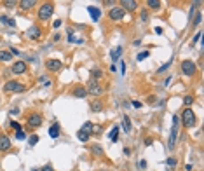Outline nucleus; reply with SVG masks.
I'll use <instances>...</instances> for the list:
<instances>
[{
	"mask_svg": "<svg viewBox=\"0 0 204 171\" xmlns=\"http://www.w3.org/2000/svg\"><path fill=\"white\" fill-rule=\"evenodd\" d=\"M52 12H54V3L52 2H44L38 7V19L40 21H49Z\"/></svg>",
	"mask_w": 204,
	"mask_h": 171,
	"instance_id": "nucleus-1",
	"label": "nucleus"
},
{
	"mask_svg": "<svg viewBox=\"0 0 204 171\" xmlns=\"http://www.w3.org/2000/svg\"><path fill=\"white\" fill-rule=\"evenodd\" d=\"M182 122H183V126H185L187 129H192V128L196 126V114H194V110H192L190 107H187V108L182 112Z\"/></svg>",
	"mask_w": 204,
	"mask_h": 171,
	"instance_id": "nucleus-2",
	"label": "nucleus"
},
{
	"mask_svg": "<svg viewBox=\"0 0 204 171\" xmlns=\"http://www.w3.org/2000/svg\"><path fill=\"white\" fill-rule=\"evenodd\" d=\"M178 128H180V119L178 115H173V128H171V136H169V143L168 147L173 150L176 147V140H178Z\"/></svg>",
	"mask_w": 204,
	"mask_h": 171,
	"instance_id": "nucleus-3",
	"label": "nucleus"
},
{
	"mask_svg": "<svg viewBox=\"0 0 204 171\" xmlns=\"http://www.w3.org/2000/svg\"><path fill=\"white\" fill-rule=\"evenodd\" d=\"M26 89V86L19 80H7L5 86H3V91L5 93H23Z\"/></svg>",
	"mask_w": 204,
	"mask_h": 171,
	"instance_id": "nucleus-4",
	"label": "nucleus"
},
{
	"mask_svg": "<svg viewBox=\"0 0 204 171\" xmlns=\"http://www.w3.org/2000/svg\"><path fill=\"white\" fill-rule=\"evenodd\" d=\"M196 72H197V65L192 59H183L182 61V73L183 75L192 77V75H196Z\"/></svg>",
	"mask_w": 204,
	"mask_h": 171,
	"instance_id": "nucleus-5",
	"label": "nucleus"
},
{
	"mask_svg": "<svg viewBox=\"0 0 204 171\" xmlns=\"http://www.w3.org/2000/svg\"><path fill=\"white\" fill-rule=\"evenodd\" d=\"M28 128H31V129H37V128H40L42 126V122H44V117H42V114H38V112H33V114H30L28 115Z\"/></svg>",
	"mask_w": 204,
	"mask_h": 171,
	"instance_id": "nucleus-6",
	"label": "nucleus"
},
{
	"mask_svg": "<svg viewBox=\"0 0 204 171\" xmlns=\"http://www.w3.org/2000/svg\"><path fill=\"white\" fill-rule=\"evenodd\" d=\"M124 16H126V10H124L120 5H119V7H112V9L108 10V17H110L112 21H122Z\"/></svg>",
	"mask_w": 204,
	"mask_h": 171,
	"instance_id": "nucleus-7",
	"label": "nucleus"
},
{
	"mask_svg": "<svg viewBox=\"0 0 204 171\" xmlns=\"http://www.w3.org/2000/svg\"><path fill=\"white\" fill-rule=\"evenodd\" d=\"M86 91H87V94H91V96H100V94L103 93V87L98 84V80H89V84L86 86Z\"/></svg>",
	"mask_w": 204,
	"mask_h": 171,
	"instance_id": "nucleus-8",
	"label": "nucleus"
},
{
	"mask_svg": "<svg viewBox=\"0 0 204 171\" xmlns=\"http://www.w3.org/2000/svg\"><path fill=\"white\" fill-rule=\"evenodd\" d=\"M10 72H12L14 75H24V73L28 72V65H26L24 61H14L12 66H10Z\"/></svg>",
	"mask_w": 204,
	"mask_h": 171,
	"instance_id": "nucleus-9",
	"label": "nucleus"
},
{
	"mask_svg": "<svg viewBox=\"0 0 204 171\" xmlns=\"http://www.w3.org/2000/svg\"><path fill=\"white\" fill-rule=\"evenodd\" d=\"M119 2L126 12H134L138 9V0H119Z\"/></svg>",
	"mask_w": 204,
	"mask_h": 171,
	"instance_id": "nucleus-10",
	"label": "nucleus"
},
{
	"mask_svg": "<svg viewBox=\"0 0 204 171\" xmlns=\"http://www.w3.org/2000/svg\"><path fill=\"white\" fill-rule=\"evenodd\" d=\"M26 37L37 42V40H40V37H42V30H40L38 26H30V28L26 30Z\"/></svg>",
	"mask_w": 204,
	"mask_h": 171,
	"instance_id": "nucleus-11",
	"label": "nucleus"
},
{
	"mask_svg": "<svg viewBox=\"0 0 204 171\" xmlns=\"http://www.w3.org/2000/svg\"><path fill=\"white\" fill-rule=\"evenodd\" d=\"M61 66H63V63H61L59 59L51 58V59H47V61H45V68H47L49 72H59V70H61Z\"/></svg>",
	"mask_w": 204,
	"mask_h": 171,
	"instance_id": "nucleus-12",
	"label": "nucleus"
},
{
	"mask_svg": "<svg viewBox=\"0 0 204 171\" xmlns=\"http://www.w3.org/2000/svg\"><path fill=\"white\" fill-rule=\"evenodd\" d=\"M10 147H12L10 138L7 135H0V152H7V150H10Z\"/></svg>",
	"mask_w": 204,
	"mask_h": 171,
	"instance_id": "nucleus-13",
	"label": "nucleus"
},
{
	"mask_svg": "<svg viewBox=\"0 0 204 171\" xmlns=\"http://www.w3.org/2000/svg\"><path fill=\"white\" fill-rule=\"evenodd\" d=\"M37 2H38V0H19L17 5H19L21 10H30V9H33V7L37 5Z\"/></svg>",
	"mask_w": 204,
	"mask_h": 171,
	"instance_id": "nucleus-14",
	"label": "nucleus"
},
{
	"mask_svg": "<svg viewBox=\"0 0 204 171\" xmlns=\"http://www.w3.org/2000/svg\"><path fill=\"white\" fill-rule=\"evenodd\" d=\"M122 52H124V47H122V45H117L115 49H112V51H110V58H112V61H113V63H117V61L120 59Z\"/></svg>",
	"mask_w": 204,
	"mask_h": 171,
	"instance_id": "nucleus-15",
	"label": "nucleus"
},
{
	"mask_svg": "<svg viewBox=\"0 0 204 171\" xmlns=\"http://www.w3.org/2000/svg\"><path fill=\"white\" fill-rule=\"evenodd\" d=\"M87 12L91 14V19H93V21H100V17H101V10H100L98 7L89 5V7H87Z\"/></svg>",
	"mask_w": 204,
	"mask_h": 171,
	"instance_id": "nucleus-16",
	"label": "nucleus"
},
{
	"mask_svg": "<svg viewBox=\"0 0 204 171\" xmlns=\"http://www.w3.org/2000/svg\"><path fill=\"white\" fill-rule=\"evenodd\" d=\"M72 94H73L75 98H86V96H87V91H86L84 86H75L73 91H72Z\"/></svg>",
	"mask_w": 204,
	"mask_h": 171,
	"instance_id": "nucleus-17",
	"label": "nucleus"
},
{
	"mask_svg": "<svg viewBox=\"0 0 204 171\" xmlns=\"http://www.w3.org/2000/svg\"><path fill=\"white\" fill-rule=\"evenodd\" d=\"M61 135V131H59V124H52L51 128H49V136L51 138H58Z\"/></svg>",
	"mask_w": 204,
	"mask_h": 171,
	"instance_id": "nucleus-18",
	"label": "nucleus"
},
{
	"mask_svg": "<svg viewBox=\"0 0 204 171\" xmlns=\"http://www.w3.org/2000/svg\"><path fill=\"white\" fill-rule=\"evenodd\" d=\"M122 122H124V131H126V133H131V129H133V124H131V119H129V115H122Z\"/></svg>",
	"mask_w": 204,
	"mask_h": 171,
	"instance_id": "nucleus-19",
	"label": "nucleus"
},
{
	"mask_svg": "<svg viewBox=\"0 0 204 171\" xmlns=\"http://www.w3.org/2000/svg\"><path fill=\"white\" fill-rule=\"evenodd\" d=\"M147 7L152 10H159L161 9V0H147Z\"/></svg>",
	"mask_w": 204,
	"mask_h": 171,
	"instance_id": "nucleus-20",
	"label": "nucleus"
},
{
	"mask_svg": "<svg viewBox=\"0 0 204 171\" xmlns=\"http://www.w3.org/2000/svg\"><path fill=\"white\" fill-rule=\"evenodd\" d=\"M91 110H93V112H101V110H103V103H101V100H94V101L91 103Z\"/></svg>",
	"mask_w": 204,
	"mask_h": 171,
	"instance_id": "nucleus-21",
	"label": "nucleus"
},
{
	"mask_svg": "<svg viewBox=\"0 0 204 171\" xmlns=\"http://www.w3.org/2000/svg\"><path fill=\"white\" fill-rule=\"evenodd\" d=\"M119 131H120V128H119V126H113V128H112V131L108 133V136H110V140H112V142H117V138H119Z\"/></svg>",
	"mask_w": 204,
	"mask_h": 171,
	"instance_id": "nucleus-22",
	"label": "nucleus"
},
{
	"mask_svg": "<svg viewBox=\"0 0 204 171\" xmlns=\"http://www.w3.org/2000/svg\"><path fill=\"white\" fill-rule=\"evenodd\" d=\"M77 138H79L82 143H86V142L89 140V133H86L84 129H79V131H77Z\"/></svg>",
	"mask_w": 204,
	"mask_h": 171,
	"instance_id": "nucleus-23",
	"label": "nucleus"
},
{
	"mask_svg": "<svg viewBox=\"0 0 204 171\" xmlns=\"http://www.w3.org/2000/svg\"><path fill=\"white\" fill-rule=\"evenodd\" d=\"M91 152L94 154V156H98V157H101L105 152H103V149H101V145H98V143H94L93 147H91Z\"/></svg>",
	"mask_w": 204,
	"mask_h": 171,
	"instance_id": "nucleus-24",
	"label": "nucleus"
},
{
	"mask_svg": "<svg viewBox=\"0 0 204 171\" xmlns=\"http://www.w3.org/2000/svg\"><path fill=\"white\" fill-rule=\"evenodd\" d=\"M201 21H203V12H201V10H197V12L194 14V21H192V26H199V24H201Z\"/></svg>",
	"mask_w": 204,
	"mask_h": 171,
	"instance_id": "nucleus-25",
	"label": "nucleus"
},
{
	"mask_svg": "<svg viewBox=\"0 0 204 171\" xmlns=\"http://www.w3.org/2000/svg\"><path fill=\"white\" fill-rule=\"evenodd\" d=\"M12 59V54L9 51H0V61H10Z\"/></svg>",
	"mask_w": 204,
	"mask_h": 171,
	"instance_id": "nucleus-26",
	"label": "nucleus"
},
{
	"mask_svg": "<svg viewBox=\"0 0 204 171\" xmlns=\"http://www.w3.org/2000/svg\"><path fill=\"white\" fill-rule=\"evenodd\" d=\"M17 2H19V0H3V5H5L7 9H14V7L17 5Z\"/></svg>",
	"mask_w": 204,
	"mask_h": 171,
	"instance_id": "nucleus-27",
	"label": "nucleus"
},
{
	"mask_svg": "<svg viewBox=\"0 0 204 171\" xmlns=\"http://www.w3.org/2000/svg\"><path fill=\"white\" fill-rule=\"evenodd\" d=\"M80 129H84L86 133H89V135H91V133H93V122H89V121H87V122H84V126H82Z\"/></svg>",
	"mask_w": 204,
	"mask_h": 171,
	"instance_id": "nucleus-28",
	"label": "nucleus"
},
{
	"mask_svg": "<svg viewBox=\"0 0 204 171\" xmlns=\"http://www.w3.org/2000/svg\"><path fill=\"white\" fill-rule=\"evenodd\" d=\"M171 63H173V58H171V59H169V61H168L166 65H162V66H161V68L157 70V73H164V72H166V70H168V68L171 66Z\"/></svg>",
	"mask_w": 204,
	"mask_h": 171,
	"instance_id": "nucleus-29",
	"label": "nucleus"
},
{
	"mask_svg": "<svg viewBox=\"0 0 204 171\" xmlns=\"http://www.w3.org/2000/svg\"><path fill=\"white\" fill-rule=\"evenodd\" d=\"M101 75H103V72H101V70H93V72H91V77H93V80H98V79H101Z\"/></svg>",
	"mask_w": 204,
	"mask_h": 171,
	"instance_id": "nucleus-30",
	"label": "nucleus"
},
{
	"mask_svg": "<svg viewBox=\"0 0 204 171\" xmlns=\"http://www.w3.org/2000/svg\"><path fill=\"white\" fill-rule=\"evenodd\" d=\"M148 56H150V51H143V52H140V54L136 56V59H138V61H143V59L148 58Z\"/></svg>",
	"mask_w": 204,
	"mask_h": 171,
	"instance_id": "nucleus-31",
	"label": "nucleus"
},
{
	"mask_svg": "<svg viewBox=\"0 0 204 171\" xmlns=\"http://www.w3.org/2000/svg\"><path fill=\"white\" fill-rule=\"evenodd\" d=\"M183 103H185L187 107H190V105H194V96H190V94H187V96L183 98Z\"/></svg>",
	"mask_w": 204,
	"mask_h": 171,
	"instance_id": "nucleus-32",
	"label": "nucleus"
},
{
	"mask_svg": "<svg viewBox=\"0 0 204 171\" xmlns=\"http://www.w3.org/2000/svg\"><path fill=\"white\" fill-rule=\"evenodd\" d=\"M38 142H40V138H38L37 135H33V136H30V142H28V143H30V145L33 147V145H37Z\"/></svg>",
	"mask_w": 204,
	"mask_h": 171,
	"instance_id": "nucleus-33",
	"label": "nucleus"
},
{
	"mask_svg": "<svg viewBox=\"0 0 204 171\" xmlns=\"http://www.w3.org/2000/svg\"><path fill=\"white\" fill-rule=\"evenodd\" d=\"M73 40H75V37H73V28H68V42L73 44Z\"/></svg>",
	"mask_w": 204,
	"mask_h": 171,
	"instance_id": "nucleus-34",
	"label": "nucleus"
},
{
	"mask_svg": "<svg viewBox=\"0 0 204 171\" xmlns=\"http://www.w3.org/2000/svg\"><path fill=\"white\" fill-rule=\"evenodd\" d=\"M10 128H12L14 131H19V129H21V124L16 122V121H10Z\"/></svg>",
	"mask_w": 204,
	"mask_h": 171,
	"instance_id": "nucleus-35",
	"label": "nucleus"
},
{
	"mask_svg": "<svg viewBox=\"0 0 204 171\" xmlns=\"http://www.w3.org/2000/svg\"><path fill=\"white\" fill-rule=\"evenodd\" d=\"M16 138H17V140H24V138H26V135H24V131H23V129H19V131H16Z\"/></svg>",
	"mask_w": 204,
	"mask_h": 171,
	"instance_id": "nucleus-36",
	"label": "nucleus"
},
{
	"mask_svg": "<svg viewBox=\"0 0 204 171\" xmlns=\"http://www.w3.org/2000/svg\"><path fill=\"white\" fill-rule=\"evenodd\" d=\"M140 17H141V21H147V19H148V10H147V9H143V10H141V14H140Z\"/></svg>",
	"mask_w": 204,
	"mask_h": 171,
	"instance_id": "nucleus-37",
	"label": "nucleus"
},
{
	"mask_svg": "<svg viewBox=\"0 0 204 171\" xmlns=\"http://www.w3.org/2000/svg\"><path fill=\"white\" fill-rule=\"evenodd\" d=\"M201 37H203V33H201V31H197V33H196V37H194V38H192V45H194V44H197V42H199V38H201Z\"/></svg>",
	"mask_w": 204,
	"mask_h": 171,
	"instance_id": "nucleus-38",
	"label": "nucleus"
},
{
	"mask_svg": "<svg viewBox=\"0 0 204 171\" xmlns=\"http://www.w3.org/2000/svg\"><path fill=\"white\" fill-rule=\"evenodd\" d=\"M166 163H168V166H171V168H173V166H176V159H175V157H168V161H166Z\"/></svg>",
	"mask_w": 204,
	"mask_h": 171,
	"instance_id": "nucleus-39",
	"label": "nucleus"
},
{
	"mask_svg": "<svg viewBox=\"0 0 204 171\" xmlns=\"http://www.w3.org/2000/svg\"><path fill=\"white\" fill-rule=\"evenodd\" d=\"M7 24H9V26H12V28H14V26H16V21H14V19H12V17H7Z\"/></svg>",
	"mask_w": 204,
	"mask_h": 171,
	"instance_id": "nucleus-40",
	"label": "nucleus"
},
{
	"mask_svg": "<svg viewBox=\"0 0 204 171\" xmlns=\"http://www.w3.org/2000/svg\"><path fill=\"white\" fill-rule=\"evenodd\" d=\"M120 73H122V75L126 73V63H124V61H120Z\"/></svg>",
	"mask_w": 204,
	"mask_h": 171,
	"instance_id": "nucleus-41",
	"label": "nucleus"
},
{
	"mask_svg": "<svg viewBox=\"0 0 204 171\" xmlns=\"http://www.w3.org/2000/svg\"><path fill=\"white\" fill-rule=\"evenodd\" d=\"M9 114H12V115H17V114H19V108H16V107H14V108H10V110H9Z\"/></svg>",
	"mask_w": 204,
	"mask_h": 171,
	"instance_id": "nucleus-42",
	"label": "nucleus"
},
{
	"mask_svg": "<svg viewBox=\"0 0 204 171\" xmlns=\"http://www.w3.org/2000/svg\"><path fill=\"white\" fill-rule=\"evenodd\" d=\"M131 105H133L134 108H140V107H141V103H140V101H136V100H134V101H131Z\"/></svg>",
	"mask_w": 204,
	"mask_h": 171,
	"instance_id": "nucleus-43",
	"label": "nucleus"
},
{
	"mask_svg": "<svg viewBox=\"0 0 204 171\" xmlns=\"http://www.w3.org/2000/svg\"><path fill=\"white\" fill-rule=\"evenodd\" d=\"M42 171H54V168H52L51 164H47V166H44V168H42Z\"/></svg>",
	"mask_w": 204,
	"mask_h": 171,
	"instance_id": "nucleus-44",
	"label": "nucleus"
},
{
	"mask_svg": "<svg viewBox=\"0 0 204 171\" xmlns=\"http://www.w3.org/2000/svg\"><path fill=\"white\" fill-rule=\"evenodd\" d=\"M155 100H157L155 96H148V98H147V101H148V103H155Z\"/></svg>",
	"mask_w": 204,
	"mask_h": 171,
	"instance_id": "nucleus-45",
	"label": "nucleus"
},
{
	"mask_svg": "<svg viewBox=\"0 0 204 171\" xmlns=\"http://www.w3.org/2000/svg\"><path fill=\"white\" fill-rule=\"evenodd\" d=\"M59 26H61V19H56L54 21V28H59Z\"/></svg>",
	"mask_w": 204,
	"mask_h": 171,
	"instance_id": "nucleus-46",
	"label": "nucleus"
},
{
	"mask_svg": "<svg viewBox=\"0 0 204 171\" xmlns=\"http://www.w3.org/2000/svg\"><path fill=\"white\" fill-rule=\"evenodd\" d=\"M140 168L145 170V168H147V161H140Z\"/></svg>",
	"mask_w": 204,
	"mask_h": 171,
	"instance_id": "nucleus-47",
	"label": "nucleus"
},
{
	"mask_svg": "<svg viewBox=\"0 0 204 171\" xmlns=\"http://www.w3.org/2000/svg\"><path fill=\"white\" fill-rule=\"evenodd\" d=\"M103 3L105 5H112V3H115V0H103Z\"/></svg>",
	"mask_w": 204,
	"mask_h": 171,
	"instance_id": "nucleus-48",
	"label": "nucleus"
},
{
	"mask_svg": "<svg viewBox=\"0 0 204 171\" xmlns=\"http://www.w3.org/2000/svg\"><path fill=\"white\" fill-rule=\"evenodd\" d=\"M0 21H2L3 24H7V16H0Z\"/></svg>",
	"mask_w": 204,
	"mask_h": 171,
	"instance_id": "nucleus-49",
	"label": "nucleus"
},
{
	"mask_svg": "<svg viewBox=\"0 0 204 171\" xmlns=\"http://www.w3.org/2000/svg\"><path fill=\"white\" fill-rule=\"evenodd\" d=\"M155 33H157V35H162V28H161V26H157V28H155Z\"/></svg>",
	"mask_w": 204,
	"mask_h": 171,
	"instance_id": "nucleus-50",
	"label": "nucleus"
},
{
	"mask_svg": "<svg viewBox=\"0 0 204 171\" xmlns=\"http://www.w3.org/2000/svg\"><path fill=\"white\" fill-rule=\"evenodd\" d=\"M145 145L150 147V145H152V138H147V140H145Z\"/></svg>",
	"mask_w": 204,
	"mask_h": 171,
	"instance_id": "nucleus-51",
	"label": "nucleus"
},
{
	"mask_svg": "<svg viewBox=\"0 0 204 171\" xmlns=\"http://www.w3.org/2000/svg\"><path fill=\"white\" fill-rule=\"evenodd\" d=\"M133 45H141V40L138 38V40H133Z\"/></svg>",
	"mask_w": 204,
	"mask_h": 171,
	"instance_id": "nucleus-52",
	"label": "nucleus"
},
{
	"mask_svg": "<svg viewBox=\"0 0 204 171\" xmlns=\"http://www.w3.org/2000/svg\"><path fill=\"white\" fill-rule=\"evenodd\" d=\"M194 170V168H192V164H187V166H185V171H192Z\"/></svg>",
	"mask_w": 204,
	"mask_h": 171,
	"instance_id": "nucleus-53",
	"label": "nucleus"
},
{
	"mask_svg": "<svg viewBox=\"0 0 204 171\" xmlns=\"http://www.w3.org/2000/svg\"><path fill=\"white\" fill-rule=\"evenodd\" d=\"M169 82H171V77H168V79H166V80H164V87H166V86H168V84H169Z\"/></svg>",
	"mask_w": 204,
	"mask_h": 171,
	"instance_id": "nucleus-54",
	"label": "nucleus"
},
{
	"mask_svg": "<svg viewBox=\"0 0 204 171\" xmlns=\"http://www.w3.org/2000/svg\"><path fill=\"white\" fill-rule=\"evenodd\" d=\"M31 171H42V170H37V168H35V170H31Z\"/></svg>",
	"mask_w": 204,
	"mask_h": 171,
	"instance_id": "nucleus-55",
	"label": "nucleus"
},
{
	"mask_svg": "<svg viewBox=\"0 0 204 171\" xmlns=\"http://www.w3.org/2000/svg\"><path fill=\"white\" fill-rule=\"evenodd\" d=\"M103 171H105V170H103Z\"/></svg>",
	"mask_w": 204,
	"mask_h": 171,
	"instance_id": "nucleus-56",
	"label": "nucleus"
}]
</instances>
